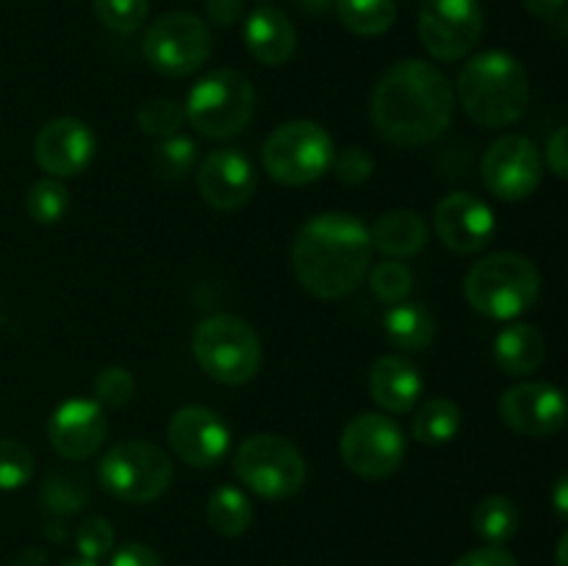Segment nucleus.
<instances>
[{"mask_svg": "<svg viewBox=\"0 0 568 566\" xmlns=\"http://www.w3.org/2000/svg\"><path fill=\"white\" fill-rule=\"evenodd\" d=\"M369 239L372 247H377L388 259H410L427 244V225L416 211H386L372 225Z\"/></svg>", "mask_w": 568, "mask_h": 566, "instance_id": "obj_23", "label": "nucleus"}, {"mask_svg": "<svg viewBox=\"0 0 568 566\" xmlns=\"http://www.w3.org/2000/svg\"><path fill=\"white\" fill-rule=\"evenodd\" d=\"M42 564H44V553L42 549L31 547V549H26V553H22L11 566H42Z\"/></svg>", "mask_w": 568, "mask_h": 566, "instance_id": "obj_45", "label": "nucleus"}, {"mask_svg": "<svg viewBox=\"0 0 568 566\" xmlns=\"http://www.w3.org/2000/svg\"><path fill=\"white\" fill-rule=\"evenodd\" d=\"M555 508H558L560 519H566V477H560L558 486H555Z\"/></svg>", "mask_w": 568, "mask_h": 566, "instance_id": "obj_46", "label": "nucleus"}, {"mask_svg": "<svg viewBox=\"0 0 568 566\" xmlns=\"http://www.w3.org/2000/svg\"><path fill=\"white\" fill-rule=\"evenodd\" d=\"M455 566H519V560H516L508 549L491 547V544H488V547L471 549V553L460 555V558L455 560Z\"/></svg>", "mask_w": 568, "mask_h": 566, "instance_id": "obj_40", "label": "nucleus"}, {"mask_svg": "<svg viewBox=\"0 0 568 566\" xmlns=\"http://www.w3.org/2000/svg\"><path fill=\"white\" fill-rule=\"evenodd\" d=\"M471 525H475L477 536L486 538L491 547H503L519 530L521 514L514 499L503 497V494H491V497L477 503L475 514H471Z\"/></svg>", "mask_w": 568, "mask_h": 566, "instance_id": "obj_25", "label": "nucleus"}, {"mask_svg": "<svg viewBox=\"0 0 568 566\" xmlns=\"http://www.w3.org/2000/svg\"><path fill=\"white\" fill-rule=\"evenodd\" d=\"M464 292L477 314L488 320H514L536 305L541 294V275L525 255L491 253L471 266Z\"/></svg>", "mask_w": 568, "mask_h": 566, "instance_id": "obj_4", "label": "nucleus"}, {"mask_svg": "<svg viewBox=\"0 0 568 566\" xmlns=\"http://www.w3.org/2000/svg\"><path fill=\"white\" fill-rule=\"evenodd\" d=\"M458 100L466 114L483 128H505L521 120L530 103L525 67L505 50H486L464 64Z\"/></svg>", "mask_w": 568, "mask_h": 566, "instance_id": "obj_3", "label": "nucleus"}, {"mask_svg": "<svg viewBox=\"0 0 568 566\" xmlns=\"http://www.w3.org/2000/svg\"><path fill=\"white\" fill-rule=\"evenodd\" d=\"M547 166L555 172V178L566 181L568 178V131L560 125L547 142Z\"/></svg>", "mask_w": 568, "mask_h": 566, "instance_id": "obj_41", "label": "nucleus"}, {"mask_svg": "<svg viewBox=\"0 0 568 566\" xmlns=\"http://www.w3.org/2000/svg\"><path fill=\"white\" fill-rule=\"evenodd\" d=\"M372 261L369 228L353 214H316L300 228L292 247L294 275L305 292L338 300L355 292Z\"/></svg>", "mask_w": 568, "mask_h": 566, "instance_id": "obj_2", "label": "nucleus"}, {"mask_svg": "<svg viewBox=\"0 0 568 566\" xmlns=\"http://www.w3.org/2000/svg\"><path fill=\"white\" fill-rule=\"evenodd\" d=\"M139 128L150 137H172L178 133V128L186 122V111L178 100L172 98H150L139 105V114H136Z\"/></svg>", "mask_w": 568, "mask_h": 566, "instance_id": "obj_32", "label": "nucleus"}, {"mask_svg": "<svg viewBox=\"0 0 568 566\" xmlns=\"http://www.w3.org/2000/svg\"><path fill=\"white\" fill-rule=\"evenodd\" d=\"M497 222L486 200L471 192H453L438 200L436 205V233L455 253H480L494 239Z\"/></svg>", "mask_w": 568, "mask_h": 566, "instance_id": "obj_16", "label": "nucleus"}, {"mask_svg": "<svg viewBox=\"0 0 568 566\" xmlns=\"http://www.w3.org/2000/svg\"><path fill=\"white\" fill-rule=\"evenodd\" d=\"M566 544H568V538L560 536V544H558V566H566Z\"/></svg>", "mask_w": 568, "mask_h": 566, "instance_id": "obj_47", "label": "nucleus"}, {"mask_svg": "<svg viewBox=\"0 0 568 566\" xmlns=\"http://www.w3.org/2000/svg\"><path fill=\"white\" fill-rule=\"evenodd\" d=\"M75 544L81 558L87 560H100L114 549V527L103 516H89L81 522L75 533Z\"/></svg>", "mask_w": 568, "mask_h": 566, "instance_id": "obj_37", "label": "nucleus"}, {"mask_svg": "<svg viewBox=\"0 0 568 566\" xmlns=\"http://www.w3.org/2000/svg\"><path fill=\"white\" fill-rule=\"evenodd\" d=\"M205 516H209V525L214 527L220 536L236 538L242 536V533H247V527L253 525V503H250L247 494L239 492V488L222 486L209 497Z\"/></svg>", "mask_w": 568, "mask_h": 566, "instance_id": "obj_27", "label": "nucleus"}, {"mask_svg": "<svg viewBox=\"0 0 568 566\" xmlns=\"http://www.w3.org/2000/svg\"><path fill=\"white\" fill-rule=\"evenodd\" d=\"M494 358L497 366L510 377H525L536 372L547 358V338L536 325H516L503 327L494 338Z\"/></svg>", "mask_w": 568, "mask_h": 566, "instance_id": "obj_22", "label": "nucleus"}, {"mask_svg": "<svg viewBox=\"0 0 568 566\" xmlns=\"http://www.w3.org/2000/svg\"><path fill=\"white\" fill-rule=\"evenodd\" d=\"M383 325H386V336L399 350L419 353V350L430 347V342L436 338V320L422 303H405L403 300V303L392 305Z\"/></svg>", "mask_w": 568, "mask_h": 566, "instance_id": "obj_24", "label": "nucleus"}, {"mask_svg": "<svg viewBox=\"0 0 568 566\" xmlns=\"http://www.w3.org/2000/svg\"><path fill=\"white\" fill-rule=\"evenodd\" d=\"M61 566H98V560H87V558H72V560H64Z\"/></svg>", "mask_w": 568, "mask_h": 566, "instance_id": "obj_48", "label": "nucleus"}, {"mask_svg": "<svg viewBox=\"0 0 568 566\" xmlns=\"http://www.w3.org/2000/svg\"><path fill=\"white\" fill-rule=\"evenodd\" d=\"M566 0H525V9L530 14L541 17V20H555V17H564Z\"/></svg>", "mask_w": 568, "mask_h": 566, "instance_id": "obj_43", "label": "nucleus"}, {"mask_svg": "<svg viewBox=\"0 0 568 566\" xmlns=\"http://www.w3.org/2000/svg\"><path fill=\"white\" fill-rule=\"evenodd\" d=\"M244 42L253 59L266 67H281L297 50V31L281 9L261 6L244 22Z\"/></svg>", "mask_w": 568, "mask_h": 566, "instance_id": "obj_21", "label": "nucleus"}, {"mask_svg": "<svg viewBox=\"0 0 568 566\" xmlns=\"http://www.w3.org/2000/svg\"><path fill=\"white\" fill-rule=\"evenodd\" d=\"M194 159H197V144L189 137L172 133V137L161 139V142L155 144V172H159L161 178H166V181H181V178H186L189 170L194 166Z\"/></svg>", "mask_w": 568, "mask_h": 566, "instance_id": "obj_30", "label": "nucleus"}, {"mask_svg": "<svg viewBox=\"0 0 568 566\" xmlns=\"http://www.w3.org/2000/svg\"><path fill=\"white\" fill-rule=\"evenodd\" d=\"M94 155V133L75 117H55L33 142V159L50 178H72L89 166Z\"/></svg>", "mask_w": 568, "mask_h": 566, "instance_id": "obj_18", "label": "nucleus"}, {"mask_svg": "<svg viewBox=\"0 0 568 566\" xmlns=\"http://www.w3.org/2000/svg\"><path fill=\"white\" fill-rule=\"evenodd\" d=\"M197 189L216 211H239L253 200L255 170L242 150H211L197 170Z\"/></svg>", "mask_w": 568, "mask_h": 566, "instance_id": "obj_17", "label": "nucleus"}, {"mask_svg": "<svg viewBox=\"0 0 568 566\" xmlns=\"http://www.w3.org/2000/svg\"><path fill=\"white\" fill-rule=\"evenodd\" d=\"M460 431V408L447 397H433L410 420V433L419 444H447Z\"/></svg>", "mask_w": 568, "mask_h": 566, "instance_id": "obj_26", "label": "nucleus"}, {"mask_svg": "<svg viewBox=\"0 0 568 566\" xmlns=\"http://www.w3.org/2000/svg\"><path fill=\"white\" fill-rule=\"evenodd\" d=\"M499 416L516 433L530 438H547L564 431L566 400L558 386L549 383H519L499 397Z\"/></svg>", "mask_w": 568, "mask_h": 566, "instance_id": "obj_15", "label": "nucleus"}, {"mask_svg": "<svg viewBox=\"0 0 568 566\" xmlns=\"http://www.w3.org/2000/svg\"><path fill=\"white\" fill-rule=\"evenodd\" d=\"M87 499L89 486L78 475L59 472V475H50L42 486V503L50 514H75L87 505Z\"/></svg>", "mask_w": 568, "mask_h": 566, "instance_id": "obj_31", "label": "nucleus"}, {"mask_svg": "<svg viewBox=\"0 0 568 566\" xmlns=\"http://www.w3.org/2000/svg\"><path fill=\"white\" fill-rule=\"evenodd\" d=\"M28 216L39 225H55L70 209V192L59 178H42L26 194Z\"/></svg>", "mask_w": 568, "mask_h": 566, "instance_id": "obj_29", "label": "nucleus"}, {"mask_svg": "<svg viewBox=\"0 0 568 566\" xmlns=\"http://www.w3.org/2000/svg\"><path fill=\"white\" fill-rule=\"evenodd\" d=\"M294 3H297L300 9L308 11V14H325L336 0H294Z\"/></svg>", "mask_w": 568, "mask_h": 566, "instance_id": "obj_44", "label": "nucleus"}, {"mask_svg": "<svg viewBox=\"0 0 568 566\" xmlns=\"http://www.w3.org/2000/svg\"><path fill=\"white\" fill-rule=\"evenodd\" d=\"M261 164L283 186H305L331 170L333 139L311 120H294L275 128L261 148Z\"/></svg>", "mask_w": 568, "mask_h": 566, "instance_id": "obj_7", "label": "nucleus"}, {"mask_svg": "<svg viewBox=\"0 0 568 566\" xmlns=\"http://www.w3.org/2000/svg\"><path fill=\"white\" fill-rule=\"evenodd\" d=\"M105 431L103 405L94 400H67L53 411L48 425L50 444L67 461H83L98 453Z\"/></svg>", "mask_w": 568, "mask_h": 566, "instance_id": "obj_19", "label": "nucleus"}, {"mask_svg": "<svg viewBox=\"0 0 568 566\" xmlns=\"http://www.w3.org/2000/svg\"><path fill=\"white\" fill-rule=\"evenodd\" d=\"M186 120L209 139H231L250 125L255 89L242 72L214 70L200 78L186 98Z\"/></svg>", "mask_w": 568, "mask_h": 566, "instance_id": "obj_6", "label": "nucleus"}, {"mask_svg": "<svg viewBox=\"0 0 568 566\" xmlns=\"http://www.w3.org/2000/svg\"><path fill=\"white\" fill-rule=\"evenodd\" d=\"M453 83L430 61H399L372 92L375 131L399 148L427 144L442 137L453 122Z\"/></svg>", "mask_w": 568, "mask_h": 566, "instance_id": "obj_1", "label": "nucleus"}, {"mask_svg": "<svg viewBox=\"0 0 568 566\" xmlns=\"http://www.w3.org/2000/svg\"><path fill=\"white\" fill-rule=\"evenodd\" d=\"M233 472L258 497L286 499L303 488L305 458L288 438L258 433L239 444Z\"/></svg>", "mask_w": 568, "mask_h": 566, "instance_id": "obj_9", "label": "nucleus"}, {"mask_svg": "<svg viewBox=\"0 0 568 566\" xmlns=\"http://www.w3.org/2000/svg\"><path fill=\"white\" fill-rule=\"evenodd\" d=\"M333 6L342 26L358 37H381L397 20L394 0H336Z\"/></svg>", "mask_w": 568, "mask_h": 566, "instance_id": "obj_28", "label": "nucleus"}, {"mask_svg": "<svg viewBox=\"0 0 568 566\" xmlns=\"http://www.w3.org/2000/svg\"><path fill=\"white\" fill-rule=\"evenodd\" d=\"M33 477L31 449L14 438H0V488L14 492Z\"/></svg>", "mask_w": 568, "mask_h": 566, "instance_id": "obj_35", "label": "nucleus"}, {"mask_svg": "<svg viewBox=\"0 0 568 566\" xmlns=\"http://www.w3.org/2000/svg\"><path fill=\"white\" fill-rule=\"evenodd\" d=\"M111 566H161V558L148 544L128 542L111 555Z\"/></svg>", "mask_w": 568, "mask_h": 566, "instance_id": "obj_39", "label": "nucleus"}, {"mask_svg": "<svg viewBox=\"0 0 568 566\" xmlns=\"http://www.w3.org/2000/svg\"><path fill=\"white\" fill-rule=\"evenodd\" d=\"M150 0H94V14L116 33H133L148 20Z\"/></svg>", "mask_w": 568, "mask_h": 566, "instance_id": "obj_34", "label": "nucleus"}, {"mask_svg": "<svg viewBox=\"0 0 568 566\" xmlns=\"http://www.w3.org/2000/svg\"><path fill=\"white\" fill-rule=\"evenodd\" d=\"M133 392H136L133 375L122 366H105L94 377V394H98V403L105 405V408H122V405L131 403Z\"/></svg>", "mask_w": 568, "mask_h": 566, "instance_id": "obj_36", "label": "nucleus"}, {"mask_svg": "<svg viewBox=\"0 0 568 566\" xmlns=\"http://www.w3.org/2000/svg\"><path fill=\"white\" fill-rule=\"evenodd\" d=\"M144 59L155 72L183 78L197 72L211 55V31L197 14L172 11L159 17L144 33Z\"/></svg>", "mask_w": 568, "mask_h": 566, "instance_id": "obj_10", "label": "nucleus"}, {"mask_svg": "<svg viewBox=\"0 0 568 566\" xmlns=\"http://www.w3.org/2000/svg\"><path fill=\"white\" fill-rule=\"evenodd\" d=\"M333 166H336L338 181L347 183V186H358V183L372 178L375 161H372V155L364 148H347L344 153L333 155Z\"/></svg>", "mask_w": 568, "mask_h": 566, "instance_id": "obj_38", "label": "nucleus"}, {"mask_svg": "<svg viewBox=\"0 0 568 566\" xmlns=\"http://www.w3.org/2000/svg\"><path fill=\"white\" fill-rule=\"evenodd\" d=\"M369 286L381 303L397 305L410 294L414 275H410V270L403 264V261H381V264L372 270Z\"/></svg>", "mask_w": 568, "mask_h": 566, "instance_id": "obj_33", "label": "nucleus"}, {"mask_svg": "<svg viewBox=\"0 0 568 566\" xmlns=\"http://www.w3.org/2000/svg\"><path fill=\"white\" fill-rule=\"evenodd\" d=\"M192 353L200 370L225 386H242L253 381L264 361L258 333L233 314L205 316L194 327Z\"/></svg>", "mask_w": 568, "mask_h": 566, "instance_id": "obj_5", "label": "nucleus"}, {"mask_svg": "<svg viewBox=\"0 0 568 566\" xmlns=\"http://www.w3.org/2000/svg\"><path fill=\"white\" fill-rule=\"evenodd\" d=\"M170 447L181 461L197 469H211L231 449V431L216 411L205 405H183L166 425Z\"/></svg>", "mask_w": 568, "mask_h": 566, "instance_id": "obj_14", "label": "nucleus"}, {"mask_svg": "<svg viewBox=\"0 0 568 566\" xmlns=\"http://www.w3.org/2000/svg\"><path fill=\"white\" fill-rule=\"evenodd\" d=\"M205 9H209V17L216 26H233V22L242 20L244 0H209Z\"/></svg>", "mask_w": 568, "mask_h": 566, "instance_id": "obj_42", "label": "nucleus"}, {"mask_svg": "<svg viewBox=\"0 0 568 566\" xmlns=\"http://www.w3.org/2000/svg\"><path fill=\"white\" fill-rule=\"evenodd\" d=\"M483 37L480 0H425L419 11V39L438 61H458Z\"/></svg>", "mask_w": 568, "mask_h": 566, "instance_id": "obj_12", "label": "nucleus"}, {"mask_svg": "<svg viewBox=\"0 0 568 566\" xmlns=\"http://www.w3.org/2000/svg\"><path fill=\"white\" fill-rule=\"evenodd\" d=\"M98 477L105 492L122 503H153L170 488L172 461L155 444L128 438L105 449Z\"/></svg>", "mask_w": 568, "mask_h": 566, "instance_id": "obj_8", "label": "nucleus"}, {"mask_svg": "<svg viewBox=\"0 0 568 566\" xmlns=\"http://www.w3.org/2000/svg\"><path fill=\"white\" fill-rule=\"evenodd\" d=\"M483 183L488 192L497 194L499 200L530 198L538 189L544 175V161L536 144L521 133H508V137L491 142V148L483 155Z\"/></svg>", "mask_w": 568, "mask_h": 566, "instance_id": "obj_13", "label": "nucleus"}, {"mask_svg": "<svg viewBox=\"0 0 568 566\" xmlns=\"http://www.w3.org/2000/svg\"><path fill=\"white\" fill-rule=\"evenodd\" d=\"M369 394L388 414H408L422 397V375L403 355H383L369 370Z\"/></svg>", "mask_w": 568, "mask_h": 566, "instance_id": "obj_20", "label": "nucleus"}, {"mask_svg": "<svg viewBox=\"0 0 568 566\" xmlns=\"http://www.w3.org/2000/svg\"><path fill=\"white\" fill-rule=\"evenodd\" d=\"M347 469L366 481L392 477L405 461V436L392 416L358 414L347 422L338 442Z\"/></svg>", "mask_w": 568, "mask_h": 566, "instance_id": "obj_11", "label": "nucleus"}]
</instances>
